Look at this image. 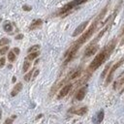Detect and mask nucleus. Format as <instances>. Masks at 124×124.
Returning a JSON list of instances; mask_svg holds the SVG:
<instances>
[{
    "label": "nucleus",
    "mask_w": 124,
    "mask_h": 124,
    "mask_svg": "<svg viewBox=\"0 0 124 124\" xmlns=\"http://www.w3.org/2000/svg\"><path fill=\"white\" fill-rule=\"evenodd\" d=\"M86 1H88V0H73L72 2H70V3L66 4V5H65V6H64L60 11H59V15H64L65 13L70 12L73 8H75V7L78 6V5H81V4L85 3Z\"/></svg>",
    "instance_id": "7ed1b4c3"
},
{
    "label": "nucleus",
    "mask_w": 124,
    "mask_h": 124,
    "mask_svg": "<svg viewBox=\"0 0 124 124\" xmlns=\"http://www.w3.org/2000/svg\"><path fill=\"white\" fill-rule=\"evenodd\" d=\"M8 59H9L10 62H14V61L16 60V54H15L13 51H10V52L8 53Z\"/></svg>",
    "instance_id": "aec40b11"
},
{
    "label": "nucleus",
    "mask_w": 124,
    "mask_h": 124,
    "mask_svg": "<svg viewBox=\"0 0 124 124\" xmlns=\"http://www.w3.org/2000/svg\"><path fill=\"white\" fill-rule=\"evenodd\" d=\"M13 52H14L16 55V54L18 55V54H19V48H18V47H14V48H13Z\"/></svg>",
    "instance_id": "a878e982"
},
{
    "label": "nucleus",
    "mask_w": 124,
    "mask_h": 124,
    "mask_svg": "<svg viewBox=\"0 0 124 124\" xmlns=\"http://www.w3.org/2000/svg\"><path fill=\"white\" fill-rule=\"evenodd\" d=\"M87 24H88V21H84V22L80 23V24H79V25L75 29V31L73 32V37H77L78 35H79L80 33H82V32H83V30L86 28Z\"/></svg>",
    "instance_id": "423d86ee"
},
{
    "label": "nucleus",
    "mask_w": 124,
    "mask_h": 124,
    "mask_svg": "<svg viewBox=\"0 0 124 124\" xmlns=\"http://www.w3.org/2000/svg\"><path fill=\"white\" fill-rule=\"evenodd\" d=\"M8 50H9V46H1V48H0V54H1V55H4L5 53L8 52Z\"/></svg>",
    "instance_id": "4be33fe9"
},
{
    "label": "nucleus",
    "mask_w": 124,
    "mask_h": 124,
    "mask_svg": "<svg viewBox=\"0 0 124 124\" xmlns=\"http://www.w3.org/2000/svg\"><path fill=\"white\" fill-rule=\"evenodd\" d=\"M110 65H111V63H108L106 67H105V69H104V71H103V73L101 74V78H104L106 76H107V74L108 73V71H109V68H110Z\"/></svg>",
    "instance_id": "dca6fc26"
},
{
    "label": "nucleus",
    "mask_w": 124,
    "mask_h": 124,
    "mask_svg": "<svg viewBox=\"0 0 124 124\" xmlns=\"http://www.w3.org/2000/svg\"><path fill=\"white\" fill-rule=\"evenodd\" d=\"M3 29H4V31H6V32H11V31L13 30V26H12V24H11L9 21H7V22L4 23Z\"/></svg>",
    "instance_id": "2eb2a0df"
},
{
    "label": "nucleus",
    "mask_w": 124,
    "mask_h": 124,
    "mask_svg": "<svg viewBox=\"0 0 124 124\" xmlns=\"http://www.w3.org/2000/svg\"><path fill=\"white\" fill-rule=\"evenodd\" d=\"M13 121H14L13 118H7V119L5 120V122H4V124H12Z\"/></svg>",
    "instance_id": "393cba45"
},
{
    "label": "nucleus",
    "mask_w": 124,
    "mask_h": 124,
    "mask_svg": "<svg viewBox=\"0 0 124 124\" xmlns=\"http://www.w3.org/2000/svg\"><path fill=\"white\" fill-rule=\"evenodd\" d=\"M1 20H2V18H0V21H1Z\"/></svg>",
    "instance_id": "473e14b6"
},
{
    "label": "nucleus",
    "mask_w": 124,
    "mask_h": 124,
    "mask_svg": "<svg viewBox=\"0 0 124 124\" xmlns=\"http://www.w3.org/2000/svg\"><path fill=\"white\" fill-rule=\"evenodd\" d=\"M39 54H40V52H39V51L31 52V53H29V54H28V56L26 57V60H28V61H32V60L36 59V58L39 56Z\"/></svg>",
    "instance_id": "ddd939ff"
},
{
    "label": "nucleus",
    "mask_w": 124,
    "mask_h": 124,
    "mask_svg": "<svg viewBox=\"0 0 124 124\" xmlns=\"http://www.w3.org/2000/svg\"><path fill=\"white\" fill-rule=\"evenodd\" d=\"M1 115H2V113H1V110H0V118H1Z\"/></svg>",
    "instance_id": "2f4dec72"
},
{
    "label": "nucleus",
    "mask_w": 124,
    "mask_h": 124,
    "mask_svg": "<svg viewBox=\"0 0 124 124\" xmlns=\"http://www.w3.org/2000/svg\"><path fill=\"white\" fill-rule=\"evenodd\" d=\"M39 48H40V46L39 45H34L32 46H30L28 48V53H31V52H35V51H39Z\"/></svg>",
    "instance_id": "a211bd4d"
},
{
    "label": "nucleus",
    "mask_w": 124,
    "mask_h": 124,
    "mask_svg": "<svg viewBox=\"0 0 124 124\" xmlns=\"http://www.w3.org/2000/svg\"><path fill=\"white\" fill-rule=\"evenodd\" d=\"M104 116H105V112H104L103 109H101V110L96 114V116L94 117V123H95V124H100V123L103 121Z\"/></svg>",
    "instance_id": "1a4fd4ad"
},
{
    "label": "nucleus",
    "mask_w": 124,
    "mask_h": 124,
    "mask_svg": "<svg viewBox=\"0 0 124 124\" xmlns=\"http://www.w3.org/2000/svg\"><path fill=\"white\" fill-rule=\"evenodd\" d=\"M22 38H23V35L22 34H18V35L16 36V40H21Z\"/></svg>",
    "instance_id": "cd10ccee"
},
{
    "label": "nucleus",
    "mask_w": 124,
    "mask_h": 124,
    "mask_svg": "<svg viewBox=\"0 0 124 124\" xmlns=\"http://www.w3.org/2000/svg\"><path fill=\"white\" fill-rule=\"evenodd\" d=\"M124 44V38H123V40H122V42H121V45H123Z\"/></svg>",
    "instance_id": "7c9ffc66"
},
{
    "label": "nucleus",
    "mask_w": 124,
    "mask_h": 124,
    "mask_svg": "<svg viewBox=\"0 0 124 124\" xmlns=\"http://www.w3.org/2000/svg\"><path fill=\"white\" fill-rule=\"evenodd\" d=\"M123 85H124V76H123L122 78H120L118 80H116V81L113 83V89L116 90V89H118L119 87H121V86H123Z\"/></svg>",
    "instance_id": "f8f14e48"
},
{
    "label": "nucleus",
    "mask_w": 124,
    "mask_h": 124,
    "mask_svg": "<svg viewBox=\"0 0 124 124\" xmlns=\"http://www.w3.org/2000/svg\"><path fill=\"white\" fill-rule=\"evenodd\" d=\"M16 77H13V79H12V81H13V82H16Z\"/></svg>",
    "instance_id": "c756f323"
},
{
    "label": "nucleus",
    "mask_w": 124,
    "mask_h": 124,
    "mask_svg": "<svg viewBox=\"0 0 124 124\" xmlns=\"http://www.w3.org/2000/svg\"><path fill=\"white\" fill-rule=\"evenodd\" d=\"M100 19H101V17H100V16H98V17L94 20V22L91 24V26L87 29V31H86L85 33H83V34L79 37V39L76 42V44H75V45H77L78 47H79L81 45H83V44H84V43H85V42H86V41H87V40H88V39L93 35V33H94V31H95V29H96V27H97L98 21H99Z\"/></svg>",
    "instance_id": "f03ea898"
},
{
    "label": "nucleus",
    "mask_w": 124,
    "mask_h": 124,
    "mask_svg": "<svg viewBox=\"0 0 124 124\" xmlns=\"http://www.w3.org/2000/svg\"><path fill=\"white\" fill-rule=\"evenodd\" d=\"M9 43H10V40H9L8 38H2V39L0 40V46H7Z\"/></svg>",
    "instance_id": "412c9836"
},
{
    "label": "nucleus",
    "mask_w": 124,
    "mask_h": 124,
    "mask_svg": "<svg viewBox=\"0 0 124 124\" xmlns=\"http://www.w3.org/2000/svg\"><path fill=\"white\" fill-rule=\"evenodd\" d=\"M80 74H81V70H80V69L77 70L76 72H74V73H73V74L70 76V79H75V78H78V77L80 76Z\"/></svg>",
    "instance_id": "f3484780"
},
{
    "label": "nucleus",
    "mask_w": 124,
    "mask_h": 124,
    "mask_svg": "<svg viewBox=\"0 0 124 124\" xmlns=\"http://www.w3.org/2000/svg\"><path fill=\"white\" fill-rule=\"evenodd\" d=\"M32 75H33V70H32V71H30V72H28V73L24 76V80H25V81H29V80L31 79Z\"/></svg>",
    "instance_id": "5701e85b"
},
{
    "label": "nucleus",
    "mask_w": 124,
    "mask_h": 124,
    "mask_svg": "<svg viewBox=\"0 0 124 124\" xmlns=\"http://www.w3.org/2000/svg\"><path fill=\"white\" fill-rule=\"evenodd\" d=\"M71 88H72V84H67V85H65L64 87H62V89L60 90V92H59V94H58V99H61V98H63V97L67 96L68 93L70 92Z\"/></svg>",
    "instance_id": "0eeeda50"
},
{
    "label": "nucleus",
    "mask_w": 124,
    "mask_h": 124,
    "mask_svg": "<svg viewBox=\"0 0 124 124\" xmlns=\"http://www.w3.org/2000/svg\"><path fill=\"white\" fill-rule=\"evenodd\" d=\"M22 89V83L21 82H18L17 84H16L15 85V87H14V89H13V91H12V93H11V95L14 97V96H16V95H17V93L20 91Z\"/></svg>",
    "instance_id": "9b49d317"
},
{
    "label": "nucleus",
    "mask_w": 124,
    "mask_h": 124,
    "mask_svg": "<svg viewBox=\"0 0 124 124\" xmlns=\"http://www.w3.org/2000/svg\"><path fill=\"white\" fill-rule=\"evenodd\" d=\"M42 24H43V20H42V19H35V20L31 23V25H30L29 29H30V30L37 29V28L41 27V25H42Z\"/></svg>",
    "instance_id": "9d476101"
},
{
    "label": "nucleus",
    "mask_w": 124,
    "mask_h": 124,
    "mask_svg": "<svg viewBox=\"0 0 124 124\" xmlns=\"http://www.w3.org/2000/svg\"><path fill=\"white\" fill-rule=\"evenodd\" d=\"M123 32H124V28H123Z\"/></svg>",
    "instance_id": "72a5a7b5"
},
{
    "label": "nucleus",
    "mask_w": 124,
    "mask_h": 124,
    "mask_svg": "<svg viewBox=\"0 0 124 124\" xmlns=\"http://www.w3.org/2000/svg\"><path fill=\"white\" fill-rule=\"evenodd\" d=\"M30 66H31V63H30V61H28V60H25V61H24V64H23V68H22L23 72H24V73H25V72H27Z\"/></svg>",
    "instance_id": "6ab92c4d"
},
{
    "label": "nucleus",
    "mask_w": 124,
    "mask_h": 124,
    "mask_svg": "<svg viewBox=\"0 0 124 124\" xmlns=\"http://www.w3.org/2000/svg\"><path fill=\"white\" fill-rule=\"evenodd\" d=\"M124 63V57L123 58H121L118 62H116L111 68H110V70L108 71V77H107V79H106V84H108L111 80H112V78H113V75H114V73H115V71L122 65Z\"/></svg>",
    "instance_id": "20e7f679"
},
{
    "label": "nucleus",
    "mask_w": 124,
    "mask_h": 124,
    "mask_svg": "<svg viewBox=\"0 0 124 124\" xmlns=\"http://www.w3.org/2000/svg\"><path fill=\"white\" fill-rule=\"evenodd\" d=\"M114 47H115V40L113 39L108 46H105V48H104L101 52H99V53L95 56V58H94V59L92 60V62L90 63V65H89V67H88V70H89L90 72H93V71L97 70V69L108 58V56L110 55V53L113 51Z\"/></svg>",
    "instance_id": "f257e3e1"
},
{
    "label": "nucleus",
    "mask_w": 124,
    "mask_h": 124,
    "mask_svg": "<svg viewBox=\"0 0 124 124\" xmlns=\"http://www.w3.org/2000/svg\"><path fill=\"white\" fill-rule=\"evenodd\" d=\"M76 114H78V115H83V114H85L86 112H87V107H82V108H78V110H76V111H74Z\"/></svg>",
    "instance_id": "4468645a"
},
{
    "label": "nucleus",
    "mask_w": 124,
    "mask_h": 124,
    "mask_svg": "<svg viewBox=\"0 0 124 124\" xmlns=\"http://www.w3.org/2000/svg\"><path fill=\"white\" fill-rule=\"evenodd\" d=\"M22 9H23L24 11H30V10H31V7H30V6H27V5H24V6L22 7Z\"/></svg>",
    "instance_id": "bb28decb"
},
{
    "label": "nucleus",
    "mask_w": 124,
    "mask_h": 124,
    "mask_svg": "<svg viewBox=\"0 0 124 124\" xmlns=\"http://www.w3.org/2000/svg\"><path fill=\"white\" fill-rule=\"evenodd\" d=\"M98 48H99V46H97V45H91V46H89L86 49H85V51H84V56L85 57H89V56H92L93 54H95L96 53V51L98 50Z\"/></svg>",
    "instance_id": "39448f33"
},
{
    "label": "nucleus",
    "mask_w": 124,
    "mask_h": 124,
    "mask_svg": "<svg viewBox=\"0 0 124 124\" xmlns=\"http://www.w3.org/2000/svg\"><path fill=\"white\" fill-rule=\"evenodd\" d=\"M5 62H6V58H5V57L0 58V68L3 67V66L5 65Z\"/></svg>",
    "instance_id": "b1692460"
},
{
    "label": "nucleus",
    "mask_w": 124,
    "mask_h": 124,
    "mask_svg": "<svg viewBox=\"0 0 124 124\" xmlns=\"http://www.w3.org/2000/svg\"><path fill=\"white\" fill-rule=\"evenodd\" d=\"M86 89H87V87L86 86H83V87H81V88H79L78 90V92L76 93V99L78 101L83 100V98L85 97V94H86Z\"/></svg>",
    "instance_id": "6e6552de"
},
{
    "label": "nucleus",
    "mask_w": 124,
    "mask_h": 124,
    "mask_svg": "<svg viewBox=\"0 0 124 124\" xmlns=\"http://www.w3.org/2000/svg\"><path fill=\"white\" fill-rule=\"evenodd\" d=\"M39 73H40V71H39V70H36V71H35V73L33 74V79H34V78L39 75Z\"/></svg>",
    "instance_id": "c85d7f7f"
}]
</instances>
